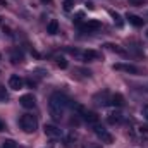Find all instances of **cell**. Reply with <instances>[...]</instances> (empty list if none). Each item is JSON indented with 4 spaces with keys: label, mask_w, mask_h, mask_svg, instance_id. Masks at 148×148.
Returning a JSON list of instances; mask_svg holds the SVG:
<instances>
[{
    "label": "cell",
    "mask_w": 148,
    "mask_h": 148,
    "mask_svg": "<svg viewBox=\"0 0 148 148\" xmlns=\"http://www.w3.org/2000/svg\"><path fill=\"white\" fill-rule=\"evenodd\" d=\"M69 102H71V100H67L66 95L55 91V93L50 97V102H48V112H50V117H52L53 121H60V119L64 117V110H66V107L69 105Z\"/></svg>",
    "instance_id": "1"
},
{
    "label": "cell",
    "mask_w": 148,
    "mask_h": 148,
    "mask_svg": "<svg viewBox=\"0 0 148 148\" xmlns=\"http://www.w3.org/2000/svg\"><path fill=\"white\" fill-rule=\"evenodd\" d=\"M19 126H21V129L26 131V133H35L36 127H38V121H36L35 115H31V114H24V115L19 117Z\"/></svg>",
    "instance_id": "2"
},
{
    "label": "cell",
    "mask_w": 148,
    "mask_h": 148,
    "mask_svg": "<svg viewBox=\"0 0 148 148\" xmlns=\"http://www.w3.org/2000/svg\"><path fill=\"white\" fill-rule=\"evenodd\" d=\"M110 93L107 91V90H103V91H100V93H97L95 97H93V102L97 103V105H100V107H105L107 103H110Z\"/></svg>",
    "instance_id": "3"
},
{
    "label": "cell",
    "mask_w": 148,
    "mask_h": 148,
    "mask_svg": "<svg viewBox=\"0 0 148 148\" xmlns=\"http://www.w3.org/2000/svg\"><path fill=\"white\" fill-rule=\"evenodd\" d=\"M95 134H97L103 143H112V141H114V136H112L110 133H109L105 127H100V126H97V124H95Z\"/></svg>",
    "instance_id": "4"
},
{
    "label": "cell",
    "mask_w": 148,
    "mask_h": 148,
    "mask_svg": "<svg viewBox=\"0 0 148 148\" xmlns=\"http://www.w3.org/2000/svg\"><path fill=\"white\" fill-rule=\"evenodd\" d=\"M24 79L21 77V76H17V74H12L10 77H9V88L10 90H23L24 88Z\"/></svg>",
    "instance_id": "5"
},
{
    "label": "cell",
    "mask_w": 148,
    "mask_h": 148,
    "mask_svg": "<svg viewBox=\"0 0 148 148\" xmlns=\"http://www.w3.org/2000/svg\"><path fill=\"white\" fill-rule=\"evenodd\" d=\"M114 71H124V73H129V74H140V67H136L133 64H115L114 66Z\"/></svg>",
    "instance_id": "6"
},
{
    "label": "cell",
    "mask_w": 148,
    "mask_h": 148,
    "mask_svg": "<svg viewBox=\"0 0 148 148\" xmlns=\"http://www.w3.org/2000/svg\"><path fill=\"white\" fill-rule=\"evenodd\" d=\"M43 131H45V134H47L48 138H60V136H62V131H60L57 126H53V124H47V126L43 127Z\"/></svg>",
    "instance_id": "7"
},
{
    "label": "cell",
    "mask_w": 148,
    "mask_h": 148,
    "mask_svg": "<svg viewBox=\"0 0 148 148\" xmlns=\"http://www.w3.org/2000/svg\"><path fill=\"white\" fill-rule=\"evenodd\" d=\"M19 103H21L24 109H33V107L36 105V98H35L33 95H23V97L19 98Z\"/></svg>",
    "instance_id": "8"
},
{
    "label": "cell",
    "mask_w": 148,
    "mask_h": 148,
    "mask_svg": "<svg viewBox=\"0 0 148 148\" xmlns=\"http://www.w3.org/2000/svg\"><path fill=\"white\" fill-rule=\"evenodd\" d=\"M102 28V24H100V21H97V19H90L84 26H83V31H88V33H93V31H98Z\"/></svg>",
    "instance_id": "9"
},
{
    "label": "cell",
    "mask_w": 148,
    "mask_h": 148,
    "mask_svg": "<svg viewBox=\"0 0 148 148\" xmlns=\"http://www.w3.org/2000/svg\"><path fill=\"white\" fill-rule=\"evenodd\" d=\"M126 19L129 21V24H133L134 28H141L143 24H145V19H141L140 16H136V14H127L126 16Z\"/></svg>",
    "instance_id": "10"
},
{
    "label": "cell",
    "mask_w": 148,
    "mask_h": 148,
    "mask_svg": "<svg viewBox=\"0 0 148 148\" xmlns=\"http://www.w3.org/2000/svg\"><path fill=\"white\" fill-rule=\"evenodd\" d=\"M81 57H83L84 60H98L102 55H100L98 52H95V50H86V52L81 53Z\"/></svg>",
    "instance_id": "11"
},
{
    "label": "cell",
    "mask_w": 148,
    "mask_h": 148,
    "mask_svg": "<svg viewBox=\"0 0 148 148\" xmlns=\"http://www.w3.org/2000/svg\"><path fill=\"white\" fill-rule=\"evenodd\" d=\"M110 103L114 107H124V97L121 95V93H115V95H112L110 97Z\"/></svg>",
    "instance_id": "12"
},
{
    "label": "cell",
    "mask_w": 148,
    "mask_h": 148,
    "mask_svg": "<svg viewBox=\"0 0 148 148\" xmlns=\"http://www.w3.org/2000/svg\"><path fill=\"white\" fill-rule=\"evenodd\" d=\"M47 33H48V35H57V33H59V21H57V19H52V21L47 24Z\"/></svg>",
    "instance_id": "13"
},
{
    "label": "cell",
    "mask_w": 148,
    "mask_h": 148,
    "mask_svg": "<svg viewBox=\"0 0 148 148\" xmlns=\"http://www.w3.org/2000/svg\"><path fill=\"white\" fill-rule=\"evenodd\" d=\"M83 119H84L88 124H93V126L98 122V115H97L95 112H88V110H86L84 114H83Z\"/></svg>",
    "instance_id": "14"
},
{
    "label": "cell",
    "mask_w": 148,
    "mask_h": 148,
    "mask_svg": "<svg viewBox=\"0 0 148 148\" xmlns=\"http://www.w3.org/2000/svg\"><path fill=\"white\" fill-rule=\"evenodd\" d=\"M10 60H12L14 64L23 62V60H24V53H23L19 48H16V50H12V53H10Z\"/></svg>",
    "instance_id": "15"
},
{
    "label": "cell",
    "mask_w": 148,
    "mask_h": 148,
    "mask_svg": "<svg viewBox=\"0 0 148 148\" xmlns=\"http://www.w3.org/2000/svg\"><path fill=\"white\" fill-rule=\"evenodd\" d=\"M107 121H109V124H119V122L122 121V115L117 114V112H112V114H109Z\"/></svg>",
    "instance_id": "16"
},
{
    "label": "cell",
    "mask_w": 148,
    "mask_h": 148,
    "mask_svg": "<svg viewBox=\"0 0 148 148\" xmlns=\"http://www.w3.org/2000/svg\"><path fill=\"white\" fill-rule=\"evenodd\" d=\"M2 148H17V143H16L14 140H5V141L2 143Z\"/></svg>",
    "instance_id": "17"
},
{
    "label": "cell",
    "mask_w": 148,
    "mask_h": 148,
    "mask_svg": "<svg viewBox=\"0 0 148 148\" xmlns=\"http://www.w3.org/2000/svg\"><path fill=\"white\" fill-rule=\"evenodd\" d=\"M107 47H109V50H112V52H117V53H121V55H126V52H124L122 48H119L117 45H112V43H109Z\"/></svg>",
    "instance_id": "18"
},
{
    "label": "cell",
    "mask_w": 148,
    "mask_h": 148,
    "mask_svg": "<svg viewBox=\"0 0 148 148\" xmlns=\"http://www.w3.org/2000/svg\"><path fill=\"white\" fill-rule=\"evenodd\" d=\"M57 66H59L60 69H66V67H67V60H66L64 57H59V59H57Z\"/></svg>",
    "instance_id": "19"
},
{
    "label": "cell",
    "mask_w": 148,
    "mask_h": 148,
    "mask_svg": "<svg viewBox=\"0 0 148 148\" xmlns=\"http://www.w3.org/2000/svg\"><path fill=\"white\" fill-rule=\"evenodd\" d=\"M0 100H2V102H7V100H9V95H7V91H5L3 86H0Z\"/></svg>",
    "instance_id": "20"
},
{
    "label": "cell",
    "mask_w": 148,
    "mask_h": 148,
    "mask_svg": "<svg viewBox=\"0 0 148 148\" xmlns=\"http://www.w3.org/2000/svg\"><path fill=\"white\" fill-rule=\"evenodd\" d=\"M110 16H112V17H114V21H115V23H117V26H122V24H124V23H122V19H121V16H119V14H115V12H110Z\"/></svg>",
    "instance_id": "21"
},
{
    "label": "cell",
    "mask_w": 148,
    "mask_h": 148,
    "mask_svg": "<svg viewBox=\"0 0 148 148\" xmlns=\"http://www.w3.org/2000/svg\"><path fill=\"white\" fill-rule=\"evenodd\" d=\"M62 5H64V10H71V9H73V5H74V2H73V0H64V3H62Z\"/></svg>",
    "instance_id": "22"
},
{
    "label": "cell",
    "mask_w": 148,
    "mask_h": 148,
    "mask_svg": "<svg viewBox=\"0 0 148 148\" xmlns=\"http://www.w3.org/2000/svg\"><path fill=\"white\" fill-rule=\"evenodd\" d=\"M143 115H145V119H148V105L143 107Z\"/></svg>",
    "instance_id": "23"
},
{
    "label": "cell",
    "mask_w": 148,
    "mask_h": 148,
    "mask_svg": "<svg viewBox=\"0 0 148 148\" xmlns=\"http://www.w3.org/2000/svg\"><path fill=\"white\" fill-rule=\"evenodd\" d=\"M3 129H5V122H3V121H2V119H0V133H2V131H3Z\"/></svg>",
    "instance_id": "24"
},
{
    "label": "cell",
    "mask_w": 148,
    "mask_h": 148,
    "mask_svg": "<svg viewBox=\"0 0 148 148\" xmlns=\"http://www.w3.org/2000/svg\"><path fill=\"white\" fill-rule=\"evenodd\" d=\"M43 3H52V0H41Z\"/></svg>",
    "instance_id": "25"
},
{
    "label": "cell",
    "mask_w": 148,
    "mask_h": 148,
    "mask_svg": "<svg viewBox=\"0 0 148 148\" xmlns=\"http://www.w3.org/2000/svg\"><path fill=\"white\" fill-rule=\"evenodd\" d=\"M2 23H3V17H2V16H0V24H2Z\"/></svg>",
    "instance_id": "26"
},
{
    "label": "cell",
    "mask_w": 148,
    "mask_h": 148,
    "mask_svg": "<svg viewBox=\"0 0 148 148\" xmlns=\"http://www.w3.org/2000/svg\"><path fill=\"white\" fill-rule=\"evenodd\" d=\"M147 36H148V31H147Z\"/></svg>",
    "instance_id": "27"
}]
</instances>
